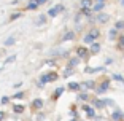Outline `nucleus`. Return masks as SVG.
I'll list each match as a JSON object with an SVG mask.
<instances>
[{
	"label": "nucleus",
	"mask_w": 124,
	"mask_h": 121,
	"mask_svg": "<svg viewBox=\"0 0 124 121\" xmlns=\"http://www.w3.org/2000/svg\"><path fill=\"white\" fill-rule=\"evenodd\" d=\"M62 10H64V7H62V5H56V7H53L51 10L48 11V15L51 16V18H54V16H57V15L61 13Z\"/></svg>",
	"instance_id": "1"
},
{
	"label": "nucleus",
	"mask_w": 124,
	"mask_h": 121,
	"mask_svg": "<svg viewBox=\"0 0 124 121\" xmlns=\"http://www.w3.org/2000/svg\"><path fill=\"white\" fill-rule=\"evenodd\" d=\"M110 16L107 15V13H99L97 15V22H100V24H105V22H108Z\"/></svg>",
	"instance_id": "2"
},
{
	"label": "nucleus",
	"mask_w": 124,
	"mask_h": 121,
	"mask_svg": "<svg viewBox=\"0 0 124 121\" xmlns=\"http://www.w3.org/2000/svg\"><path fill=\"white\" fill-rule=\"evenodd\" d=\"M54 80H57V75L56 73H48V75H45L43 78H41V83H46V81H54Z\"/></svg>",
	"instance_id": "3"
},
{
	"label": "nucleus",
	"mask_w": 124,
	"mask_h": 121,
	"mask_svg": "<svg viewBox=\"0 0 124 121\" xmlns=\"http://www.w3.org/2000/svg\"><path fill=\"white\" fill-rule=\"evenodd\" d=\"M77 54L80 56V57H84V56L88 54V48H83V46H78L77 48Z\"/></svg>",
	"instance_id": "4"
},
{
	"label": "nucleus",
	"mask_w": 124,
	"mask_h": 121,
	"mask_svg": "<svg viewBox=\"0 0 124 121\" xmlns=\"http://www.w3.org/2000/svg\"><path fill=\"white\" fill-rule=\"evenodd\" d=\"M38 8V0H30L27 5V10H37Z\"/></svg>",
	"instance_id": "5"
},
{
	"label": "nucleus",
	"mask_w": 124,
	"mask_h": 121,
	"mask_svg": "<svg viewBox=\"0 0 124 121\" xmlns=\"http://www.w3.org/2000/svg\"><path fill=\"white\" fill-rule=\"evenodd\" d=\"M72 38H75V33L73 32H67L64 37H62V41H69V40H72Z\"/></svg>",
	"instance_id": "6"
},
{
	"label": "nucleus",
	"mask_w": 124,
	"mask_h": 121,
	"mask_svg": "<svg viewBox=\"0 0 124 121\" xmlns=\"http://www.w3.org/2000/svg\"><path fill=\"white\" fill-rule=\"evenodd\" d=\"M45 21H46V16H45V15H41V16H38V19H37V22H35V24H37V26H43V24H45Z\"/></svg>",
	"instance_id": "7"
},
{
	"label": "nucleus",
	"mask_w": 124,
	"mask_h": 121,
	"mask_svg": "<svg viewBox=\"0 0 124 121\" xmlns=\"http://www.w3.org/2000/svg\"><path fill=\"white\" fill-rule=\"evenodd\" d=\"M13 110H15L16 113H22V112H24V105H15Z\"/></svg>",
	"instance_id": "8"
},
{
	"label": "nucleus",
	"mask_w": 124,
	"mask_h": 121,
	"mask_svg": "<svg viewBox=\"0 0 124 121\" xmlns=\"http://www.w3.org/2000/svg\"><path fill=\"white\" fill-rule=\"evenodd\" d=\"M33 107H35V108H41V107H43V102H41L40 99H35L33 100Z\"/></svg>",
	"instance_id": "9"
},
{
	"label": "nucleus",
	"mask_w": 124,
	"mask_h": 121,
	"mask_svg": "<svg viewBox=\"0 0 124 121\" xmlns=\"http://www.w3.org/2000/svg\"><path fill=\"white\" fill-rule=\"evenodd\" d=\"M84 112H86V113H88V116H94V110H92L91 107H84Z\"/></svg>",
	"instance_id": "10"
},
{
	"label": "nucleus",
	"mask_w": 124,
	"mask_h": 121,
	"mask_svg": "<svg viewBox=\"0 0 124 121\" xmlns=\"http://www.w3.org/2000/svg\"><path fill=\"white\" fill-rule=\"evenodd\" d=\"M89 35H91V37H92V38H94V40H95V38L99 37V30H97V29H92L91 32H89Z\"/></svg>",
	"instance_id": "11"
},
{
	"label": "nucleus",
	"mask_w": 124,
	"mask_h": 121,
	"mask_svg": "<svg viewBox=\"0 0 124 121\" xmlns=\"http://www.w3.org/2000/svg\"><path fill=\"white\" fill-rule=\"evenodd\" d=\"M69 88L72 89V91H78V88H80V84H78V83H70V84H69Z\"/></svg>",
	"instance_id": "12"
},
{
	"label": "nucleus",
	"mask_w": 124,
	"mask_h": 121,
	"mask_svg": "<svg viewBox=\"0 0 124 121\" xmlns=\"http://www.w3.org/2000/svg\"><path fill=\"white\" fill-rule=\"evenodd\" d=\"M107 89H108V83L105 81V83L102 84V88H99V89H97V92H103V91H107Z\"/></svg>",
	"instance_id": "13"
},
{
	"label": "nucleus",
	"mask_w": 124,
	"mask_h": 121,
	"mask_svg": "<svg viewBox=\"0 0 124 121\" xmlns=\"http://www.w3.org/2000/svg\"><path fill=\"white\" fill-rule=\"evenodd\" d=\"M108 37H110V40H115V38H116V30H110L108 32Z\"/></svg>",
	"instance_id": "14"
},
{
	"label": "nucleus",
	"mask_w": 124,
	"mask_h": 121,
	"mask_svg": "<svg viewBox=\"0 0 124 121\" xmlns=\"http://www.w3.org/2000/svg\"><path fill=\"white\" fill-rule=\"evenodd\" d=\"M15 41H16V38L11 37V38H8V40H5V45H7V46H10V45H13Z\"/></svg>",
	"instance_id": "15"
},
{
	"label": "nucleus",
	"mask_w": 124,
	"mask_h": 121,
	"mask_svg": "<svg viewBox=\"0 0 124 121\" xmlns=\"http://www.w3.org/2000/svg\"><path fill=\"white\" fill-rule=\"evenodd\" d=\"M92 41H94V38H92L91 35H89V33H88V35L84 37V43H92Z\"/></svg>",
	"instance_id": "16"
},
{
	"label": "nucleus",
	"mask_w": 124,
	"mask_h": 121,
	"mask_svg": "<svg viewBox=\"0 0 124 121\" xmlns=\"http://www.w3.org/2000/svg\"><path fill=\"white\" fill-rule=\"evenodd\" d=\"M81 5H83V8H88L89 5H91V0H83V2H81Z\"/></svg>",
	"instance_id": "17"
},
{
	"label": "nucleus",
	"mask_w": 124,
	"mask_h": 121,
	"mask_svg": "<svg viewBox=\"0 0 124 121\" xmlns=\"http://www.w3.org/2000/svg\"><path fill=\"white\" fill-rule=\"evenodd\" d=\"M92 53H99L100 51V46H99V45H92V49H91Z\"/></svg>",
	"instance_id": "18"
},
{
	"label": "nucleus",
	"mask_w": 124,
	"mask_h": 121,
	"mask_svg": "<svg viewBox=\"0 0 124 121\" xmlns=\"http://www.w3.org/2000/svg\"><path fill=\"white\" fill-rule=\"evenodd\" d=\"M78 64V57H75V59H72V61H70V67H75Z\"/></svg>",
	"instance_id": "19"
},
{
	"label": "nucleus",
	"mask_w": 124,
	"mask_h": 121,
	"mask_svg": "<svg viewBox=\"0 0 124 121\" xmlns=\"http://www.w3.org/2000/svg\"><path fill=\"white\" fill-rule=\"evenodd\" d=\"M102 8H103V3H97V5L94 7V10H95V11H100Z\"/></svg>",
	"instance_id": "20"
},
{
	"label": "nucleus",
	"mask_w": 124,
	"mask_h": 121,
	"mask_svg": "<svg viewBox=\"0 0 124 121\" xmlns=\"http://www.w3.org/2000/svg\"><path fill=\"white\" fill-rule=\"evenodd\" d=\"M124 27V21H118V24H116V29H123Z\"/></svg>",
	"instance_id": "21"
},
{
	"label": "nucleus",
	"mask_w": 124,
	"mask_h": 121,
	"mask_svg": "<svg viewBox=\"0 0 124 121\" xmlns=\"http://www.w3.org/2000/svg\"><path fill=\"white\" fill-rule=\"evenodd\" d=\"M15 59H16V56H10V57H8L7 61H5V62H7V64H8V62H13V61H15Z\"/></svg>",
	"instance_id": "22"
},
{
	"label": "nucleus",
	"mask_w": 124,
	"mask_h": 121,
	"mask_svg": "<svg viewBox=\"0 0 124 121\" xmlns=\"http://www.w3.org/2000/svg\"><path fill=\"white\" fill-rule=\"evenodd\" d=\"M94 105H95V107H103V102H100V100H95Z\"/></svg>",
	"instance_id": "23"
},
{
	"label": "nucleus",
	"mask_w": 124,
	"mask_h": 121,
	"mask_svg": "<svg viewBox=\"0 0 124 121\" xmlns=\"http://www.w3.org/2000/svg\"><path fill=\"white\" fill-rule=\"evenodd\" d=\"M121 116H123V115H121V113H113V118H115V120H119Z\"/></svg>",
	"instance_id": "24"
},
{
	"label": "nucleus",
	"mask_w": 124,
	"mask_h": 121,
	"mask_svg": "<svg viewBox=\"0 0 124 121\" xmlns=\"http://www.w3.org/2000/svg\"><path fill=\"white\" fill-rule=\"evenodd\" d=\"M113 78H115V80H119V81H123V77H121V75H113Z\"/></svg>",
	"instance_id": "25"
},
{
	"label": "nucleus",
	"mask_w": 124,
	"mask_h": 121,
	"mask_svg": "<svg viewBox=\"0 0 124 121\" xmlns=\"http://www.w3.org/2000/svg\"><path fill=\"white\" fill-rule=\"evenodd\" d=\"M80 99L81 100H86V99H88V96H86V94H80Z\"/></svg>",
	"instance_id": "26"
},
{
	"label": "nucleus",
	"mask_w": 124,
	"mask_h": 121,
	"mask_svg": "<svg viewBox=\"0 0 124 121\" xmlns=\"http://www.w3.org/2000/svg\"><path fill=\"white\" fill-rule=\"evenodd\" d=\"M62 91H64V89H62V88H61V89H57V91H56V94H54V96H56V97H57L59 94H62Z\"/></svg>",
	"instance_id": "27"
},
{
	"label": "nucleus",
	"mask_w": 124,
	"mask_h": 121,
	"mask_svg": "<svg viewBox=\"0 0 124 121\" xmlns=\"http://www.w3.org/2000/svg\"><path fill=\"white\" fill-rule=\"evenodd\" d=\"M84 86H86V88H92V81H88V83L84 84Z\"/></svg>",
	"instance_id": "28"
},
{
	"label": "nucleus",
	"mask_w": 124,
	"mask_h": 121,
	"mask_svg": "<svg viewBox=\"0 0 124 121\" xmlns=\"http://www.w3.org/2000/svg\"><path fill=\"white\" fill-rule=\"evenodd\" d=\"M46 0H38V5H41V3H45Z\"/></svg>",
	"instance_id": "29"
},
{
	"label": "nucleus",
	"mask_w": 124,
	"mask_h": 121,
	"mask_svg": "<svg viewBox=\"0 0 124 121\" xmlns=\"http://www.w3.org/2000/svg\"><path fill=\"white\" fill-rule=\"evenodd\" d=\"M2 120H3V113H0V121H2Z\"/></svg>",
	"instance_id": "30"
},
{
	"label": "nucleus",
	"mask_w": 124,
	"mask_h": 121,
	"mask_svg": "<svg viewBox=\"0 0 124 121\" xmlns=\"http://www.w3.org/2000/svg\"><path fill=\"white\" fill-rule=\"evenodd\" d=\"M121 45H124V37H123V38H121Z\"/></svg>",
	"instance_id": "31"
},
{
	"label": "nucleus",
	"mask_w": 124,
	"mask_h": 121,
	"mask_svg": "<svg viewBox=\"0 0 124 121\" xmlns=\"http://www.w3.org/2000/svg\"><path fill=\"white\" fill-rule=\"evenodd\" d=\"M123 83H124V77H123Z\"/></svg>",
	"instance_id": "32"
},
{
	"label": "nucleus",
	"mask_w": 124,
	"mask_h": 121,
	"mask_svg": "<svg viewBox=\"0 0 124 121\" xmlns=\"http://www.w3.org/2000/svg\"><path fill=\"white\" fill-rule=\"evenodd\" d=\"M72 121H75V120H72Z\"/></svg>",
	"instance_id": "33"
}]
</instances>
